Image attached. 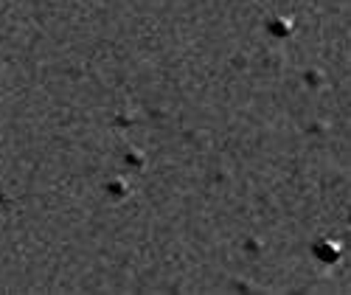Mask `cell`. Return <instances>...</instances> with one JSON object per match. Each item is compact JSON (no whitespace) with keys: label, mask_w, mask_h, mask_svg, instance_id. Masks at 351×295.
<instances>
[{"label":"cell","mask_w":351,"mask_h":295,"mask_svg":"<svg viewBox=\"0 0 351 295\" xmlns=\"http://www.w3.org/2000/svg\"><path fill=\"white\" fill-rule=\"evenodd\" d=\"M348 225H351V217H348Z\"/></svg>","instance_id":"7a4b0ae2"},{"label":"cell","mask_w":351,"mask_h":295,"mask_svg":"<svg viewBox=\"0 0 351 295\" xmlns=\"http://www.w3.org/2000/svg\"><path fill=\"white\" fill-rule=\"evenodd\" d=\"M315 256H317L320 261H326V264H337V261L343 259V245L335 242V239H326V242H320V245L315 248Z\"/></svg>","instance_id":"6da1fadb"}]
</instances>
